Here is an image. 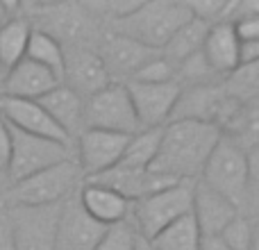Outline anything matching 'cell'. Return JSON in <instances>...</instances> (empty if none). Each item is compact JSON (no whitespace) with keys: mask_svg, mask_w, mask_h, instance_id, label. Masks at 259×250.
I'll list each match as a JSON object with an SVG mask.
<instances>
[{"mask_svg":"<svg viewBox=\"0 0 259 250\" xmlns=\"http://www.w3.org/2000/svg\"><path fill=\"white\" fill-rule=\"evenodd\" d=\"M214 123L202 121H168L161 128L157 157L148 171L166 175L178 182H196L221 139Z\"/></svg>","mask_w":259,"mask_h":250,"instance_id":"cell-1","label":"cell"},{"mask_svg":"<svg viewBox=\"0 0 259 250\" xmlns=\"http://www.w3.org/2000/svg\"><path fill=\"white\" fill-rule=\"evenodd\" d=\"M205 187L223 196L239 210V214L246 216V210L255 207V148L246 150L228 134H221L216 148L211 150L205 169L200 173Z\"/></svg>","mask_w":259,"mask_h":250,"instance_id":"cell-2","label":"cell"},{"mask_svg":"<svg viewBox=\"0 0 259 250\" xmlns=\"http://www.w3.org/2000/svg\"><path fill=\"white\" fill-rule=\"evenodd\" d=\"M187 3L178 0H152V3H139L134 12L112 23V32L123 34L137 44L146 46L159 53L170 36L191 21Z\"/></svg>","mask_w":259,"mask_h":250,"instance_id":"cell-3","label":"cell"},{"mask_svg":"<svg viewBox=\"0 0 259 250\" xmlns=\"http://www.w3.org/2000/svg\"><path fill=\"white\" fill-rule=\"evenodd\" d=\"M82 173L75 157L41 171L36 175L14 182L3 189L0 202L5 207H50L66 202L77 191Z\"/></svg>","mask_w":259,"mask_h":250,"instance_id":"cell-4","label":"cell"},{"mask_svg":"<svg viewBox=\"0 0 259 250\" xmlns=\"http://www.w3.org/2000/svg\"><path fill=\"white\" fill-rule=\"evenodd\" d=\"M193 187H196V182L187 180V182H178L173 187L161 189L152 196L132 202L127 221L134 228V232L146 239H152L159 230H164L173 221L191 214Z\"/></svg>","mask_w":259,"mask_h":250,"instance_id":"cell-5","label":"cell"},{"mask_svg":"<svg viewBox=\"0 0 259 250\" xmlns=\"http://www.w3.org/2000/svg\"><path fill=\"white\" fill-rule=\"evenodd\" d=\"M32 18H36V25L32 30H39L44 34L53 36L62 48L71 46H89L91 34L96 30V14L87 5L77 3H50V5H32Z\"/></svg>","mask_w":259,"mask_h":250,"instance_id":"cell-6","label":"cell"},{"mask_svg":"<svg viewBox=\"0 0 259 250\" xmlns=\"http://www.w3.org/2000/svg\"><path fill=\"white\" fill-rule=\"evenodd\" d=\"M9 132H12V155H9L7 175H5L7 187L30 178V175L41 173L55 164L73 159V146L32 137V134L18 132L14 128H9Z\"/></svg>","mask_w":259,"mask_h":250,"instance_id":"cell-7","label":"cell"},{"mask_svg":"<svg viewBox=\"0 0 259 250\" xmlns=\"http://www.w3.org/2000/svg\"><path fill=\"white\" fill-rule=\"evenodd\" d=\"M84 130H103L125 137L141 130L125 85H107L84 100Z\"/></svg>","mask_w":259,"mask_h":250,"instance_id":"cell-8","label":"cell"},{"mask_svg":"<svg viewBox=\"0 0 259 250\" xmlns=\"http://www.w3.org/2000/svg\"><path fill=\"white\" fill-rule=\"evenodd\" d=\"M62 205L7 207L12 219L14 250H53Z\"/></svg>","mask_w":259,"mask_h":250,"instance_id":"cell-9","label":"cell"},{"mask_svg":"<svg viewBox=\"0 0 259 250\" xmlns=\"http://www.w3.org/2000/svg\"><path fill=\"white\" fill-rule=\"evenodd\" d=\"M130 137L103 132V130H82L73 143V157L82 178H94L121 161Z\"/></svg>","mask_w":259,"mask_h":250,"instance_id":"cell-10","label":"cell"},{"mask_svg":"<svg viewBox=\"0 0 259 250\" xmlns=\"http://www.w3.org/2000/svg\"><path fill=\"white\" fill-rule=\"evenodd\" d=\"M125 89L141 130L164 128L173 116V109L182 91L178 82H164V85L125 82Z\"/></svg>","mask_w":259,"mask_h":250,"instance_id":"cell-11","label":"cell"},{"mask_svg":"<svg viewBox=\"0 0 259 250\" xmlns=\"http://www.w3.org/2000/svg\"><path fill=\"white\" fill-rule=\"evenodd\" d=\"M96 53H98L112 85L130 82L139 68L146 66L152 57L159 55L157 50L146 48V46L137 44V41L127 39L123 34H116V32H109L107 36H103Z\"/></svg>","mask_w":259,"mask_h":250,"instance_id":"cell-12","label":"cell"},{"mask_svg":"<svg viewBox=\"0 0 259 250\" xmlns=\"http://www.w3.org/2000/svg\"><path fill=\"white\" fill-rule=\"evenodd\" d=\"M62 85L87 100L89 96L98 94L100 89H105L112 82H109L107 71H105L96 48H91V46H71V48H64Z\"/></svg>","mask_w":259,"mask_h":250,"instance_id":"cell-13","label":"cell"},{"mask_svg":"<svg viewBox=\"0 0 259 250\" xmlns=\"http://www.w3.org/2000/svg\"><path fill=\"white\" fill-rule=\"evenodd\" d=\"M0 118L9 128L18 130V132L48 139V141H57V143H64V146H73L68 134L53 123V118L41 109V105L36 100L5 98V96H0Z\"/></svg>","mask_w":259,"mask_h":250,"instance_id":"cell-14","label":"cell"},{"mask_svg":"<svg viewBox=\"0 0 259 250\" xmlns=\"http://www.w3.org/2000/svg\"><path fill=\"white\" fill-rule=\"evenodd\" d=\"M103 225L91 221L77 202V191L62 205L53 250H94L105 234Z\"/></svg>","mask_w":259,"mask_h":250,"instance_id":"cell-15","label":"cell"},{"mask_svg":"<svg viewBox=\"0 0 259 250\" xmlns=\"http://www.w3.org/2000/svg\"><path fill=\"white\" fill-rule=\"evenodd\" d=\"M77 202L84 210V214L103 228L125 223L130 216V205H132L116 191L91 182H84L77 189Z\"/></svg>","mask_w":259,"mask_h":250,"instance_id":"cell-16","label":"cell"},{"mask_svg":"<svg viewBox=\"0 0 259 250\" xmlns=\"http://www.w3.org/2000/svg\"><path fill=\"white\" fill-rule=\"evenodd\" d=\"M59 82L50 75L46 68L30 59H21L14 68H9L0 85V96L5 98H21V100H39L48 91H53Z\"/></svg>","mask_w":259,"mask_h":250,"instance_id":"cell-17","label":"cell"},{"mask_svg":"<svg viewBox=\"0 0 259 250\" xmlns=\"http://www.w3.org/2000/svg\"><path fill=\"white\" fill-rule=\"evenodd\" d=\"M191 214L196 219V225L200 230L202 237H219L221 230L239 216V210L228 202L223 196H219L216 191H211L209 187L196 180V187H193V207Z\"/></svg>","mask_w":259,"mask_h":250,"instance_id":"cell-18","label":"cell"},{"mask_svg":"<svg viewBox=\"0 0 259 250\" xmlns=\"http://www.w3.org/2000/svg\"><path fill=\"white\" fill-rule=\"evenodd\" d=\"M36 103L53 118V123L59 130H64L68 134L71 141H75L77 134L84 130V98H80L68 87L57 85L53 91L41 96Z\"/></svg>","mask_w":259,"mask_h":250,"instance_id":"cell-19","label":"cell"},{"mask_svg":"<svg viewBox=\"0 0 259 250\" xmlns=\"http://www.w3.org/2000/svg\"><path fill=\"white\" fill-rule=\"evenodd\" d=\"M200 55L205 57L207 66L223 80L225 75L239 66V39L232 30V23H214L209 25L202 41Z\"/></svg>","mask_w":259,"mask_h":250,"instance_id":"cell-20","label":"cell"},{"mask_svg":"<svg viewBox=\"0 0 259 250\" xmlns=\"http://www.w3.org/2000/svg\"><path fill=\"white\" fill-rule=\"evenodd\" d=\"M207 30H209V25H205V23L198 21V18H191V21L184 23V25L170 36L168 44L159 50L161 57H164L173 68H178L180 64L187 62L189 57L200 53Z\"/></svg>","mask_w":259,"mask_h":250,"instance_id":"cell-21","label":"cell"},{"mask_svg":"<svg viewBox=\"0 0 259 250\" xmlns=\"http://www.w3.org/2000/svg\"><path fill=\"white\" fill-rule=\"evenodd\" d=\"M32 23L25 16H14L0 25V68L5 73L25 59Z\"/></svg>","mask_w":259,"mask_h":250,"instance_id":"cell-22","label":"cell"},{"mask_svg":"<svg viewBox=\"0 0 259 250\" xmlns=\"http://www.w3.org/2000/svg\"><path fill=\"white\" fill-rule=\"evenodd\" d=\"M200 239L202 234L196 225V219H193V214H187L173 221L170 225H166L164 230H159L150 239V243L157 250H198Z\"/></svg>","mask_w":259,"mask_h":250,"instance_id":"cell-23","label":"cell"},{"mask_svg":"<svg viewBox=\"0 0 259 250\" xmlns=\"http://www.w3.org/2000/svg\"><path fill=\"white\" fill-rule=\"evenodd\" d=\"M25 57L30 62L39 64L41 68L55 75V80L62 85V77H64V48L62 44L53 39V36L44 34L39 30H32L30 32V41H27V50H25Z\"/></svg>","mask_w":259,"mask_h":250,"instance_id":"cell-24","label":"cell"},{"mask_svg":"<svg viewBox=\"0 0 259 250\" xmlns=\"http://www.w3.org/2000/svg\"><path fill=\"white\" fill-rule=\"evenodd\" d=\"M159 141H161V128H152V130H139L137 134H132L125 146L121 161L118 164L130 166V169H139V171H148L152 166L159 150Z\"/></svg>","mask_w":259,"mask_h":250,"instance_id":"cell-25","label":"cell"},{"mask_svg":"<svg viewBox=\"0 0 259 250\" xmlns=\"http://www.w3.org/2000/svg\"><path fill=\"white\" fill-rule=\"evenodd\" d=\"M221 89L228 98L237 100L241 105H255L259 89V64H246L237 66L230 75L221 80Z\"/></svg>","mask_w":259,"mask_h":250,"instance_id":"cell-26","label":"cell"},{"mask_svg":"<svg viewBox=\"0 0 259 250\" xmlns=\"http://www.w3.org/2000/svg\"><path fill=\"white\" fill-rule=\"evenodd\" d=\"M219 239L230 250H255V230H252L250 216H234L223 230Z\"/></svg>","mask_w":259,"mask_h":250,"instance_id":"cell-27","label":"cell"},{"mask_svg":"<svg viewBox=\"0 0 259 250\" xmlns=\"http://www.w3.org/2000/svg\"><path fill=\"white\" fill-rule=\"evenodd\" d=\"M130 82H143V85H164V82H175V68L161 57H152L146 66H141Z\"/></svg>","mask_w":259,"mask_h":250,"instance_id":"cell-28","label":"cell"},{"mask_svg":"<svg viewBox=\"0 0 259 250\" xmlns=\"http://www.w3.org/2000/svg\"><path fill=\"white\" fill-rule=\"evenodd\" d=\"M134 237H137V232L130 225V221H125V223L112 225V228L105 230V234L100 237L94 250H132Z\"/></svg>","mask_w":259,"mask_h":250,"instance_id":"cell-29","label":"cell"},{"mask_svg":"<svg viewBox=\"0 0 259 250\" xmlns=\"http://www.w3.org/2000/svg\"><path fill=\"white\" fill-rule=\"evenodd\" d=\"M232 30L237 34L239 44H246V41H259V16L250 18H239L232 23Z\"/></svg>","mask_w":259,"mask_h":250,"instance_id":"cell-30","label":"cell"},{"mask_svg":"<svg viewBox=\"0 0 259 250\" xmlns=\"http://www.w3.org/2000/svg\"><path fill=\"white\" fill-rule=\"evenodd\" d=\"M9 155H12V132H9V125L0 118V182H5V175H7Z\"/></svg>","mask_w":259,"mask_h":250,"instance_id":"cell-31","label":"cell"},{"mask_svg":"<svg viewBox=\"0 0 259 250\" xmlns=\"http://www.w3.org/2000/svg\"><path fill=\"white\" fill-rule=\"evenodd\" d=\"M0 250H14L12 219H9V210L3 202H0Z\"/></svg>","mask_w":259,"mask_h":250,"instance_id":"cell-32","label":"cell"},{"mask_svg":"<svg viewBox=\"0 0 259 250\" xmlns=\"http://www.w3.org/2000/svg\"><path fill=\"white\" fill-rule=\"evenodd\" d=\"M246 64H259V41L239 44V66Z\"/></svg>","mask_w":259,"mask_h":250,"instance_id":"cell-33","label":"cell"},{"mask_svg":"<svg viewBox=\"0 0 259 250\" xmlns=\"http://www.w3.org/2000/svg\"><path fill=\"white\" fill-rule=\"evenodd\" d=\"M198 250H230V248L225 246L219 237H202L200 239V248Z\"/></svg>","mask_w":259,"mask_h":250,"instance_id":"cell-34","label":"cell"},{"mask_svg":"<svg viewBox=\"0 0 259 250\" xmlns=\"http://www.w3.org/2000/svg\"><path fill=\"white\" fill-rule=\"evenodd\" d=\"M132 250H157V248L150 243V239H146V237H141V234H137V237H134V248H132Z\"/></svg>","mask_w":259,"mask_h":250,"instance_id":"cell-35","label":"cell"},{"mask_svg":"<svg viewBox=\"0 0 259 250\" xmlns=\"http://www.w3.org/2000/svg\"><path fill=\"white\" fill-rule=\"evenodd\" d=\"M3 77H5V71H3V68H0V85H3Z\"/></svg>","mask_w":259,"mask_h":250,"instance_id":"cell-36","label":"cell"},{"mask_svg":"<svg viewBox=\"0 0 259 250\" xmlns=\"http://www.w3.org/2000/svg\"><path fill=\"white\" fill-rule=\"evenodd\" d=\"M0 193H3V187H0Z\"/></svg>","mask_w":259,"mask_h":250,"instance_id":"cell-37","label":"cell"}]
</instances>
